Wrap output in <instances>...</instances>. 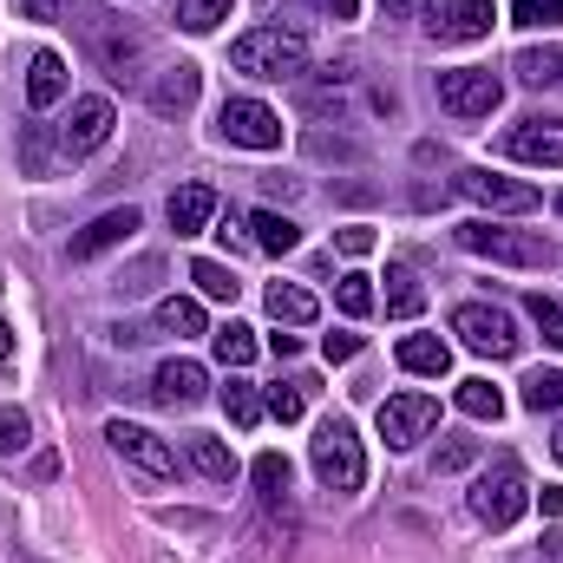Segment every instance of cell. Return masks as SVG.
Wrapping results in <instances>:
<instances>
[{"instance_id": "6da1fadb", "label": "cell", "mask_w": 563, "mask_h": 563, "mask_svg": "<svg viewBox=\"0 0 563 563\" xmlns=\"http://www.w3.org/2000/svg\"><path fill=\"white\" fill-rule=\"evenodd\" d=\"M452 236L465 256H485V263H511V269H551L558 263V243H544L538 230H498L492 217H472Z\"/></svg>"}, {"instance_id": "7a4b0ae2", "label": "cell", "mask_w": 563, "mask_h": 563, "mask_svg": "<svg viewBox=\"0 0 563 563\" xmlns=\"http://www.w3.org/2000/svg\"><path fill=\"white\" fill-rule=\"evenodd\" d=\"M230 66L236 73H250V79H301L308 73V40L301 33H288V26H256V33H243L236 46H230Z\"/></svg>"}, {"instance_id": "3957f363", "label": "cell", "mask_w": 563, "mask_h": 563, "mask_svg": "<svg viewBox=\"0 0 563 563\" xmlns=\"http://www.w3.org/2000/svg\"><path fill=\"white\" fill-rule=\"evenodd\" d=\"M308 465L328 492H361L367 485V452H361V432L347 420H321L314 445H308Z\"/></svg>"}, {"instance_id": "277c9868", "label": "cell", "mask_w": 563, "mask_h": 563, "mask_svg": "<svg viewBox=\"0 0 563 563\" xmlns=\"http://www.w3.org/2000/svg\"><path fill=\"white\" fill-rule=\"evenodd\" d=\"M452 334L472 354H485V361H518L525 354V334H518L511 308H498V301H459L452 308Z\"/></svg>"}, {"instance_id": "5b68a950", "label": "cell", "mask_w": 563, "mask_h": 563, "mask_svg": "<svg viewBox=\"0 0 563 563\" xmlns=\"http://www.w3.org/2000/svg\"><path fill=\"white\" fill-rule=\"evenodd\" d=\"M525 505H531V485H525L518 459H498V465H485V472L472 478V518H478V525L511 531V525L525 518Z\"/></svg>"}, {"instance_id": "8992f818", "label": "cell", "mask_w": 563, "mask_h": 563, "mask_svg": "<svg viewBox=\"0 0 563 563\" xmlns=\"http://www.w3.org/2000/svg\"><path fill=\"white\" fill-rule=\"evenodd\" d=\"M432 92H439V106H445L452 119H492L498 99H505V79L485 73V66H452V73L432 79Z\"/></svg>"}, {"instance_id": "52a82bcc", "label": "cell", "mask_w": 563, "mask_h": 563, "mask_svg": "<svg viewBox=\"0 0 563 563\" xmlns=\"http://www.w3.org/2000/svg\"><path fill=\"white\" fill-rule=\"evenodd\" d=\"M492 20H498L492 0H420V26L439 46H472L492 33Z\"/></svg>"}, {"instance_id": "ba28073f", "label": "cell", "mask_w": 563, "mask_h": 563, "mask_svg": "<svg viewBox=\"0 0 563 563\" xmlns=\"http://www.w3.org/2000/svg\"><path fill=\"white\" fill-rule=\"evenodd\" d=\"M106 439H112V452L139 472V478H151V485H170L177 478V452L151 432V426H139V420H112L106 426Z\"/></svg>"}, {"instance_id": "9c48e42d", "label": "cell", "mask_w": 563, "mask_h": 563, "mask_svg": "<svg viewBox=\"0 0 563 563\" xmlns=\"http://www.w3.org/2000/svg\"><path fill=\"white\" fill-rule=\"evenodd\" d=\"M452 190L472 197L478 210H498V217H531V210H538V190L518 184V177H498V170H459Z\"/></svg>"}, {"instance_id": "30bf717a", "label": "cell", "mask_w": 563, "mask_h": 563, "mask_svg": "<svg viewBox=\"0 0 563 563\" xmlns=\"http://www.w3.org/2000/svg\"><path fill=\"white\" fill-rule=\"evenodd\" d=\"M217 139L243 144V151H276L282 144V119L263 106V99H223V112H217Z\"/></svg>"}, {"instance_id": "8fae6325", "label": "cell", "mask_w": 563, "mask_h": 563, "mask_svg": "<svg viewBox=\"0 0 563 563\" xmlns=\"http://www.w3.org/2000/svg\"><path fill=\"white\" fill-rule=\"evenodd\" d=\"M432 426H439V400L432 394H387L380 400V439H387V452L420 445Z\"/></svg>"}, {"instance_id": "7c38bea8", "label": "cell", "mask_w": 563, "mask_h": 563, "mask_svg": "<svg viewBox=\"0 0 563 563\" xmlns=\"http://www.w3.org/2000/svg\"><path fill=\"white\" fill-rule=\"evenodd\" d=\"M112 125H119V112H112V99H73V119L59 125V157H92V151H106L112 144Z\"/></svg>"}, {"instance_id": "4fadbf2b", "label": "cell", "mask_w": 563, "mask_h": 563, "mask_svg": "<svg viewBox=\"0 0 563 563\" xmlns=\"http://www.w3.org/2000/svg\"><path fill=\"white\" fill-rule=\"evenodd\" d=\"M505 157H518V164H563V119H518L505 132Z\"/></svg>"}, {"instance_id": "5bb4252c", "label": "cell", "mask_w": 563, "mask_h": 563, "mask_svg": "<svg viewBox=\"0 0 563 563\" xmlns=\"http://www.w3.org/2000/svg\"><path fill=\"white\" fill-rule=\"evenodd\" d=\"M139 236V210L125 203V210H106V217H92L79 236H73V263H92V256H106V250H119V243H132Z\"/></svg>"}, {"instance_id": "9a60e30c", "label": "cell", "mask_w": 563, "mask_h": 563, "mask_svg": "<svg viewBox=\"0 0 563 563\" xmlns=\"http://www.w3.org/2000/svg\"><path fill=\"white\" fill-rule=\"evenodd\" d=\"M164 217H170L177 236H203V230L217 223V190H210V184H177L170 203H164Z\"/></svg>"}, {"instance_id": "2e32d148", "label": "cell", "mask_w": 563, "mask_h": 563, "mask_svg": "<svg viewBox=\"0 0 563 563\" xmlns=\"http://www.w3.org/2000/svg\"><path fill=\"white\" fill-rule=\"evenodd\" d=\"M197 86H203V73H197L190 59L164 66V73H157V86H151V112H164V119H184V112L197 106Z\"/></svg>"}, {"instance_id": "e0dca14e", "label": "cell", "mask_w": 563, "mask_h": 563, "mask_svg": "<svg viewBox=\"0 0 563 563\" xmlns=\"http://www.w3.org/2000/svg\"><path fill=\"white\" fill-rule=\"evenodd\" d=\"M151 394H157L164 407H197V400L210 394V374H203L197 361H164V367L151 374Z\"/></svg>"}, {"instance_id": "ac0fdd59", "label": "cell", "mask_w": 563, "mask_h": 563, "mask_svg": "<svg viewBox=\"0 0 563 563\" xmlns=\"http://www.w3.org/2000/svg\"><path fill=\"white\" fill-rule=\"evenodd\" d=\"M59 99H66V59H59V53H33V59H26V106L46 112V106H59Z\"/></svg>"}, {"instance_id": "d6986e66", "label": "cell", "mask_w": 563, "mask_h": 563, "mask_svg": "<svg viewBox=\"0 0 563 563\" xmlns=\"http://www.w3.org/2000/svg\"><path fill=\"white\" fill-rule=\"evenodd\" d=\"M263 301H269V314H276L282 328H308V321L321 314V301H314L301 282H269V295H263Z\"/></svg>"}, {"instance_id": "ffe728a7", "label": "cell", "mask_w": 563, "mask_h": 563, "mask_svg": "<svg viewBox=\"0 0 563 563\" xmlns=\"http://www.w3.org/2000/svg\"><path fill=\"white\" fill-rule=\"evenodd\" d=\"M190 465L210 478V485H230L243 465H236V452L223 445V439H210V432H190Z\"/></svg>"}, {"instance_id": "44dd1931", "label": "cell", "mask_w": 563, "mask_h": 563, "mask_svg": "<svg viewBox=\"0 0 563 563\" xmlns=\"http://www.w3.org/2000/svg\"><path fill=\"white\" fill-rule=\"evenodd\" d=\"M400 367H407V374H426V380H439V374L452 367V347H445L439 334H407V341H400Z\"/></svg>"}, {"instance_id": "7402d4cb", "label": "cell", "mask_w": 563, "mask_h": 563, "mask_svg": "<svg viewBox=\"0 0 563 563\" xmlns=\"http://www.w3.org/2000/svg\"><path fill=\"white\" fill-rule=\"evenodd\" d=\"M250 243H256L263 256H288V250L301 243V230H295L282 210H256V217H250Z\"/></svg>"}, {"instance_id": "603a6c76", "label": "cell", "mask_w": 563, "mask_h": 563, "mask_svg": "<svg viewBox=\"0 0 563 563\" xmlns=\"http://www.w3.org/2000/svg\"><path fill=\"white\" fill-rule=\"evenodd\" d=\"M511 73H518L525 86H563V46H525V53L511 59Z\"/></svg>"}, {"instance_id": "cb8c5ba5", "label": "cell", "mask_w": 563, "mask_h": 563, "mask_svg": "<svg viewBox=\"0 0 563 563\" xmlns=\"http://www.w3.org/2000/svg\"><path fill=\"white\" fill-rule=\"evenodd\" d=\"M420 308H426V288H420V276H413L407 263H394V269H387V314L413 321Z\"/></svg>"}, {"instance_id": "d4e9b609", "label": "cell", "mask_w": 563, "mask_h": 563, "mask_svg": "<svg viewBox=\"0 0 563 563\" xmlns=\"http://www.w3.org/2000/svg\"><path fill=\"white\" fill-rule=\"evenodd\" d=\"M217 400H223L230 426H243V432H250V426H263V413H269V407H263V394H256L250 380H230V387H217Z\"/></svg>"}, {"instance_id": "484cf974", "label": "cell", "mask_w": 563, "mask_h": 563, "mask_svg": "<svg viewBox=\"0 0 563 563\" xmlns=\"http://www.w3.org/2000/svg\"><path fill=\"white\" fill-rule=\"evenodd\" d=\"M157 334H177V341L184 334H203V308L190 295H164L157 301Z\"/></svg>"}, {"instance_id": "4316f807", "label": "cell", "mask_w": 563, "mask_h": 563, "mask_svg": "<svg viewBox=\"0 0 563 563\" xmlns=\"http://www.w3.org/2000/svg\"><path fill=\"white\" fill-rule=\"evenodd\" d=\"M210 347H217V361H223V367H250V361H256V328L223 321V328L210 334Z\"/></svg>"}, {"instance_id": "83f0119b", "label": "cell", "mask_w": 563, "mask_h": 563, "mask_svg": "<svg viewBox=\"0 0 563 563\" xmlns=\"http://www.w3.org/2000/svg\"><path fill=\"white\" fill-rule=\"evenodd\" d=\"M250 478H256V492H263V505H269V511L288 505V459H282V452H263V459L250 465Z\"/></svg>"}, {"instance_id": "f1b7e54d", "label": "cell", "mask_w": 563, "mask_h": 563, "mask_svg": "<svg viewBox=\"0 0 563 563\" xmlns=\"http://www.w3.org/2000/svg\"><path fill=\"white\" fill-rule=\"evenodd\" d=\"M452 400H459V413H465V420H498V413H505V394H498L492 380H459V394H452Z\"/></svg>"}, {"instance_id": "f546056e", "label": "cell", "mask_w": 563, "mask_h": 563, "mask_svg": "<svg viewBox=\"0 0 563 563\" xmlns=\"http://www.w3.org/2000/svg\"><path fill=\"white\" fill-rule=\"evenodd\" d=\"M190 282H197V295H210V301H236L243 295V282H236V269L230 263H190Z\"/></svg>"}, {"instance_id": "4dcf8cb0", "label": "cell", "mask_w": 563, "mask_h": 563, "mask_svg": "<svg viewBox=\"0 0 563 563\" xmlns=\"http://www.w3.org/2000/svg\"><path fill=\"white\" fill-rule=\"evenodd\" d=\"M525 314H531V328H538L551 347H563V301H558V295L531 288V295H525Z\"/></svg>"}, {"instance_id": "1f68e13d", "label": "cell", "mask_w": 563, "mask_h": 563, "mask_svg": "<svg viewBox=\"0 0 563 563\" xmlns=\"http://www.w3.org/2000/svg\"><path fill=\"white\" fill-rule=\"evenodd\" d=\"M217 20H230V0H177L184 33H217Z\"/></svg>"}, {"instance_id": "d6a6232c", "label": "cell", "mask_w": 563, "mask_h": 563, "mask_svg": "<svg viewBox=\"0 0 563 563\" xmlns=\"http://www.w3.org/2000/svg\"><path fill=\"white\" fill-rule=\"evenodd\" d=\"M263 407H269V420L295 426L301 413H308V394H301V380H276V387L263 394Z\"/></svg>"}, {"instance_id": "836d02e7", "label": "cell", "mask_w": 563, "mask_h": 563, "mask_svg": "<svg viewBox=\"0 0 563 563\" xmlns=\"http://www.w3.org/2000/svg\"><path fill=\"white\" fill-rule=\"evenodd\" d=\"M334 301H341V314L347 321H361V314H374V276H341V288H334Z\"/></svg>"}, {"instance_id": "e575fe53", "label": "cell", "mask_w": 563, "mask_h": 563, "mask_svg": "<svg viewBox=\"0 0 563 563\" xmlns=\"http://www.w3.org/2000/svg\"><path fill=\"white\" fill-rule=\"evenodd\" d=\"M525 407H531V413H563V374H551V367L531 374V380H525Z\"/></svg>"}, {"instance_id": "d590c367", "label": "cell", "mask_w": 563, "mask_h": 563, "mask_svg": "<svg viewBox=\"0 0 563 563\" xmlns=\"http://www.w3.org/2000/svg\"><path fill=\"white\" fill-rule=\"evenodd\" d=\"M26 439H33V420H26L20 407H0V459L26 452Z\"/></svg>"}, {"instance_id": "8d00e7d4", "label": "cell", "mask_w": 563, "mask_h": 563, "mask_svg": "<svg viewBox=\"0 0 563 563\" xmlns=\"http://www.w3.org/2000/svg\"><path fill=\"white\" fill-rule=\"evenodd\" d=\"M20 157H26V170H33V177H46V170H53V144H46L40 125H20Z\"/></svg>"}, {"instance_id": "74e56055", "label": "cell", "mask_w": 563, "mask_h": 563, "mask_svg": "<svg viewBox=\"0 0 563 563\" xmlns=\"http://www.w3.org/2000/svg\"><path fill=\"white\" fill-rule=\"evenodd\" d=\"M511 20L518 26H563V0H518Z\"/></svg>"}, {"instance_id": "f35d334b", "label": "cell", "mask_w": 563, "mask_h": 563, "mask_svg": "<svg viewBox=\"0 0 563 563\" xmlns=\"http://www.w3.org/2000/svg\"><path fill=\"white\" fill-rule=\"evenodd\" d=\"M478 459V439H445L439 452H432V472H465Z\"/></svg>"}, {"instance_id": "ab89813d", "label": "cell", "mask_w": 563, "mask_h": 563, "mask_svg": "<svg viewBox=\"0 0 563 563\" xmlns=\"http://www.w3.org/2000/svg\"><path fill=\"white\" fill-rule=\"evenodd\" d=\"M321 354L341 367V361H354V354H361V334H354V328H341V334H328V341H321Z\"/></svg>"}, {"instance_id": "60d3db41", "label": "cell", "mask_w": 563, "mask_h": 563, "mask_svg": "<svg viewBox=\"0 0 563 563\" xmlns=\"http://www.w3.org/2000/svg\"><path fill=\"white\" fill-rule=\"evenodd\" d=\"M157 276H164V263H157V256H144L132 276H119V288H125V295H144V288H151Z\"/></svg>"}, {"instance_id": "b9f144b4", "label": "cell", "mask_w": 563, "mask_h": 563, "mask_svg": "<svg viewBox=\"0 0 563 563\" xmlns=\"http://www.w3.org/2000/svg\"><path fill=\"white\" fill-rule=\"evenodd\" d=\"M334 243H341L347 256H367V250H374V230H367V223H347V230H341Z\"/></svg>"}, {"instance_id": "7bdbcfd3", "label": "cell", "mask_w": 563, "mask_h": 563, "mask_svg": "<svg viewBox=\"0 0 563 563\" xmlns=\"http://www.w3.org/2000/svg\"><path fill=\"white\" fill-rule=\"evenodd\" d=\"M263 190L282 197V203H295V197H301V177H263Z\"/></svg>"}, {"instance_id": "ee69618b", "label": "cell", "mask_w": 563, "mask_h": 563, "mask_svg": "<svg viewBox=\"0 0 563 563\" xmlns=\"http://www.w3.org/2000/svg\"><path fill=\"white\" fill-rule=\"evenodd\" d=\"M13 7H20L26 20H53V13H59V0H13Z\"/></svg>"}, {"instance_id": "f6af8a7d", "label": "cell", "mask_w": 563, "mask_h": 563, "mask_svg": "<svg viewBox=\"0 0 563 563\" xmlns=\"http://www.w3.org/2000/svg\"><path fill=\"white\" fill-rule=\"evenodd\" d=\"M538 505H544V518H563V492H558V485H544V492H538Z\"/></svg>"}, {"instance_id": "bcb514c9", "label": "cell", "mask_w": 563, "mask_h": 563, "mask_svg": "<svg viewBox=\"0 0 563 563\" xmlns=\"http://www.w3.org/2000/svg\"><path fill=\"white\" fill-rule=\"evenodd\" d=\"M321 7H328L334 20H354V7H361V0H321Z\"/></svg>"}, {"instance_id": "7dc6e473", "label": "cell", "mask_w": 563, "mask_h": 563, "mask_svg": "<svg viewBox=\"0 0 563 563\" xmlns=\"http://www.w3.org/2000/svg\"><path fill=\"white\" fill-rule=\"evenodd\" d=\"M7 354H13V328L0 321V361H7Z\"/></svg>"}, {"instance_id": "c3c4849f", "label": "cell", "mask_w": 563, "mask_h": 563, "mask_svg": "<svg viewBox=\"0 0 563 563\" xmlns=\"http://www.w3.org/2000/svg\"><path fill=\"white\" fill-rule=\"evenodd\" d=\"M380 7H387V13H407V7H420V0H380Z\"/></svg>"}, {"instance_id": "681fc988", "label": "cell", "mask_w": 563, "mask_h": 563, "mask_svg": "<svg viewBox=\"0 0 563 563\" xmlns=\"http://www.w3.org/2000/svg\"><path fill=\"white\" fill-rule=\"evenodd\" d=\"M551 452H558V465H563V420H558V432H551Z\"/></svg>"}, {"instance_id": "f907efd6", "label": "cell", "mask_w": 563, "mask_h": 563, "mask_svg": "<svg viewBox=\"0 0 563 563\" xmlns=\"http://www.w3.org/2000/svg\"><path fill=\"white\" fill-rule=\"evenodd\" d=\"M558 217H563V197H558Z\"/></svg>"}]
</instances>
